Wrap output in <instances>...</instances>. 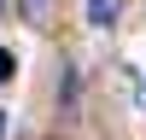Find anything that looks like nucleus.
I'll list each match as a JSON object with an SVG mask.
<instances>
[{
    "label": "nucleus",
    "instance_id": "f257e3e1",
    "mask_svg": "<svg viewBox=\"0 0 146 140\" xmlns=\"http://www.w3.org/2000/svg\"><path fill=\"white\" fill-rule=\"evenodd\" d=\"M111 18H117V0H88V23H100V29H105Z\"/></svg>",
    "mask_w": 146,
    "mask_h": 140
},
{
    "label": "nucleus",
    "instance_id": "f03ea898",
    "mask_svg": "<svg viewBox=\"0 0 146 140\" xmlns=\"http://www.w3.org/2000/svg\"><path fill=\"white\" fill-rule=\"evenodd\" d=\"M12 70H18V58H12L6 47H0V82H12Z\"/></svg>",
    "mask_w": 146,
    "mask_h": 140
},
{
    "label": "nucleus",
    "instance_id": "7ed1b4c3",
    "mask_svg": "<svg viewBox=\"0 0 146 140\" xmlns=\"http://www.w3.org/2000/svg\"><path fill=\"white\" fill-rule=\"evenodd\" d=\"M23 18H47V0H23Z\"/></svg>",
    "mask_w": 146,
    "mask_h": 140
},
{
    "label": "nucleus",
    "instance_id": "20e7f679",
    "mask_svg": "<svg viewBox=\"0 0 146 140\" xmlns=\"http://www.w3.org/2000/svg\"><path fill=\"white\" fill-rule=\"evenodd\" d=\"M0 140H6V111H0Z\"/></svg>",
    "mask_w": 146,
    "mask_h": 140
}]
</instances>
